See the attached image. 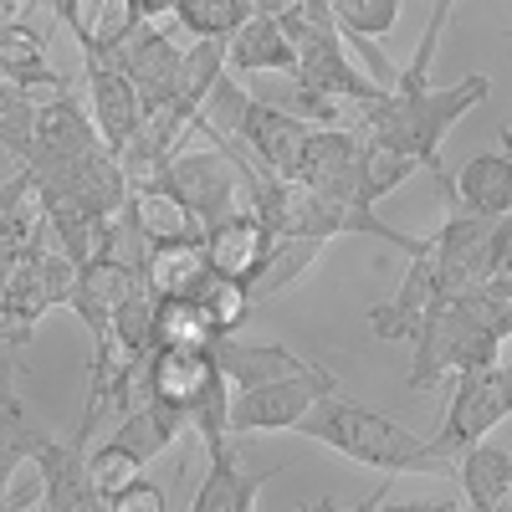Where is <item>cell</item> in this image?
Here are the masks:
<instances>
[{"mask_svg": "<svg viewBox=\"0 0 512 512\" xmlns=\"http://www.w3.org/2000/svg\"><path fill=\"white\" fill-rule=\"evenodd\" d=\"M410 344H415V364H410L415 390H441V379H451L456 369L507 354V344H512V277H507V267L477 287L446 297V303H436L415 323Z\"/></svg>", "mask_w": 512, "mask_h": 512, "instance_id": "1", "label": "cell"}, {"mask_svg": "<svg viewBox=\"0 0 512 512\" xmlns=\"http://www.w3.org/2000/svg\"><path fill=\"white\" fill-rule=\"evenodd\" d=\"M297 436L349 456V461L369 466V472H379V477H441L446 472L441 456L425 446V436H415L410 425L349 400L344 390L318 395L313 410L297 420Z\"/></svg>", "mask_w": 512, "mask_h": 512, "instance_id": "2", "label": "cell"}, {"mask_svg": "<svg viewBox=\"0 0 512 512\" xmlns=\"http://www.w3.org/2000/svg\"><path fill=\"white\" fill-rule=\"evenodd\" d=\"M72 262L47 241L16 256V267L0 282V364H21V349L31 344L36 323L52 308H67L72 292Z\"/></svg>", "mask_w": 512, "mask_h": 512, "instance_id": "3", "label": "cell"}, {"mask_svg": "<svg viewBox=\"0 0 512 512\" xmlns=\"http://www.w3.org/2000/svg\"><path fill=\"white\" fill-rule=\"evenodd\" d=\"M451 379L456 384H451L446 415L436 425V436H425V446L441 456L446 472H451V456L461 446L482 441L487 431H497V425L512 415V359L497 354V359H482V364H466Z\"/></svg>", "mask_w": 512, "mask_h": 512, "instance_id": "4", "label": "cell"}, {"mask_svg": "<svg viewBox=\"0 0 512 512\" xmlns=\"http://www.w3.org/2000/svg\"><path fill=\"white\" fill-rule=\"evenodd\" d=\"M338 390V379L308 359L297 364L277 379H262L251 384V390H231V410H226V425L231 436H277V431H297V420H303L313 410L318 395Z\"/></svg>", "mask_w": 512, "mask_h": 512, "instance_id": "5", "label": "cell"}, {"mask_svg": "<svg viewBox=\"0 0 512 512\" xmlns=\"http://www.w3.org/2000/svg\"><path fill=\"white\" fill-rule=\"evenodd\" d=\"M180 41L169 36L159 21H139L134 31H128L118 47L108 52V62L128 77V88L139 93L144 113L164 108L169 98H175V82H180Z\"/></svg>", "mask_w": 512, "mask_h": 512, "instance_id": "6", "label": "cell"}, {"mask_svg": "<svg viewBox=\"0 0 512 512\" xmlns=\"http://www.w3.org/2000/svg\"><path fill=\"white\" fill-rule=\"evenodd\" d=\"M292 180H303L333 205H369L359 195V134L354 128H308V144L292 164Z\"/></svg>", "mask_w": 512, "mask_h": 512, "instance_id": "7", "label": "cell"}, {"mask_svg": "<svg viewBox=\"0 0 512 512\" xmlns=\"http://www.w3.org/2000/svg\"><path fill=\"white\" fill-rule=\"evenodd\" d=\"M88 436L93 425L77 420L72 436H41V446L31 451V466L41 477V507L47 512H93L98 497L88 487Z\"/></svg>", "mask_w": 512, "mask_h": 512, "instance_id": "8", "label": "cell"}, {"mask_svg": "<svg viewBox=\"0 0 512 512\" xmlns=\"http://www.w3.org/2000/svg\"><path fill=\"white\" fill-rule=\"evenodd\" d=\"M308 128L313 123H303V118H292V113L246 93L241 108H236V123H231V139L256 159V169H267V175H292L297 154H303V144H308Z\"/></svg>", "mask_w": 512, "mask_h": 512, "instance_id": "9", "label": "cell"}, {"mask_svg": "<svg viewBox=\"0 0 512 512\" xmlns=\"http://www.w3.org/2000/svg\"><path fill=\"white\" fill-rule=\"evenodd\" d=\"M436 190L446 210H466V216H507L512 210V159L507 149L472 154L456 175H436Z\"/></svg>", "mask_w": 512, "mask_h": 512, "instance_id": "10", "label": "cell"}, {"mask_svg": "<svg viewBox=\"0 0 512 512\" xmlns=\"http://www.w3.org/2000/svg\"><path fill=\"white\" fill-rule=\"evenodd\" d=\"M123 226L139 236V246L154 241H200V221L190 216V205L169 190L159 175L149 180H128V200H123Z\"/></svg>", "mask_w": 512, "mask_h": 512, "instance_id": "11", "label": "cell"}, {"mask_svg": "<svg viewBox=\"0 0 512 512\" xmlns=\"http://www.w3.org/2000/svg\"><path fill=\"white\" fill-rule=\"evenodd\" d=\"M82 72H88V118L98 128V139L113 154H123V144L134 139V128L144 123V103L108 57H82Z\"/></svg>", "mask_w": 512, "mask_h": 512, "instance_id": "12", "label": "cell"}, {"mask_svg": "<svg viewBox=\"0 0 512 512\" xmlns=\"http://www.w3.org/2000/svg\"><path fill=\"white\" fill-rule=\"evenodd\" d=\"M210 466H205V482L195 487L190 507L195 512H256V502H262V487L272 482V472H246L241 466V446L236 436L216 451H205Z\"/></svg>", "mask_w": 512, "mask_h": 512, "instance_id": "13", "label": "cell"}, {"mask_svg": "<svg viewBox=\"0 0 512 512\" xmlns=\"http://www.w3.org/2000/svg\"><path fill=\"white\" fill-rule=\"evenodd\" d=\"M451 472L472 512H512V451L492 446L487 436L451 456Z\"/></svg>", "mask_w": 512, "mask_h": 512, "instance_id": "14", "label": "cell"}, {"mask_svg": "<svg viewBox=\"0 0 512 512\" xmlns=\"http://www.w3.org/2000/svg\"><path fill=\"white\" fill-rule=\"evenodd\" d=\"M52 11L72 31L82 57H108L118 41L144 21V11L134 0H52Z\"/></svg>", "mask_w": 512, "mask_h": 512, "instance_id": "15", "label": "cell"}, {"mask_svg": "<svg viewBox=\"0 0 512 512\" xmlns=\"http://www.w3.org/2000/svg\"><path fill=\"white\" fill-rule=\"evenodd\" d=\"M200 246H205L210 272L236 277V282H251V272L262 267V256H267V246H272V231L262 226V216H256V210H236V216H226V221L210 226V231L200 236Z\"/></svg>", "mask_w": 512, "mask_h": 512, "instance_id": "16", "label": "cell"}, {"mask_svg": "<svg viewBox=\"0 0 512 512\" xmlns=\"http://www.w3.org/2000/svg\"><path fill=\"white\" fill-rule=\"evenodd\" d=\"M210 277L200 241H154L139 251V287L154 297H195V287Z\"/></svg>", "mask_w": 512, "mask_h": 512, "instance_id": "17", "label": "cell"}, {"mask_svg": "<svg viewBox=\"0 0 512 512\" xmlns=\"http://www.w3.org/2000/svg\"><path fill=\"white\" fill-rule=\"evenodd\" d=\"M292 41L277 26L272 11L256 6L231 36H226V72H256V77H272V72H292Z\"/></svg>", "mask_w": 512, "mask_h": 512, "instance_id": "18", "label": "cell"}, {"mask_svg": "<svg viewBox=\"0 0 512 512\" xmlns=\"http://www.w3.org/2000/svg\"><path fill=\"white\" fill-rule=\"evenodd\" d=\"M0 72H6L11 82H21V88L36 93V98L72 88V82L47 62V41H41V31L31 21H21V16L0 21Z\"/></svg>", "mask_w": 512, "mask_h": 512, "instance_id": "19", "label": "cell"}, {"mask_svg": "<svg viewBox=\"0 0 512 512\" xmlns=\"http://www.w3.org/2000/svg\"><path fill=\"white\" fill-rule=\"evenodd\" d=\"M216 359L210 349H154L149 359V395L164 405H180L190 415V405L216 384Z\"/></svg>", "mask_w": 512, "mask_h": 512, "instance_id": "20", "label": "cell"}, {"mask_svg": "<svg viewBox=\"0 0 512 512\" xmlns=\"http://www.w3.org/2000/svg\"><path fill=\"white\" fill-rule=\"evenodd\" d=\"M210 359H216V369L226 374L231 390H251V384L277 379V374H287L297 364H308L303 354H292L287 344H246V338H236V333H216Z\"/></svg>", "mask_w": 512, "mask_h": 512, "instance_id": "21", "label": "cell"}, {"mask_svg": "<svg viewBox=\"0 0 512 512\" xmlns=\"http://www.w3.org/2000/svg\"><path fill=\"white\" fill-rule=\"evenodd\" d=\"M190 436V415L180 405H164L154 395H144L139 405H128L113 425V441H123L128 451H139L144 461H154L159 451H169L175 441Z\"/></svg>", "mask_w": 512, "mask_h": 512, "instance_id": "22", "label": "cell"}, {"mask_svg": "<svg viewBox=\"0 0 512 512\" xmlns=\"http://www.w3.org/2000/svg\"><path fill=\"white\" fill-rule=\"evenodd\" d=\"M323 246H328V241H318V236H272V246H267V256H262V267H256L251 282H246L251 303L262 308V303H272L277 292L297 287V282H303V277L318 267Z\"/></svg>", "mask_w": 512, "mask_h": 512, "instance_id": "23", "label": "cell"}, {"mask_svg": "<svg viewBox=\"0 0 512 512\" xmlns=\"http://www.w3.org/2000/svg\"><path fill=\"white\" fill-rule=\"evenodd\" d=\"M36 446H41V431L16 390V364H0V487L31 461Z\"/></svg>", "mask_w": 512, "mask_h": 512, "instance_id": "24", "label": "cell"}, {"mask_svg": "<svg viewBox=\"0 0 512 512\" xmlns=\"http://www.w3.org/2000/svg\"><path fill=\"white\" fill-rule=\"evenodd\" d=\"M216 323L195 297H159L154 303V349H210Z\"/></svg>", "mask_w": 512, "mask_h": 512, "instance_id": "25", "label": "cell"}, {"mask_svg": "<svg viewBox=\"0 0 512 512\" xmlns=\"http://www.w3.org/2000/svg\"><path fill=\"white\" fill-rule=\"evenodd\" d=\"M195 303L205 308V318H210V323H216V333H241V328L256 318V303H251L246 282L221 277V272H210V277L195 287Z\"/></svg>", "mask_w": 512, "mask_h": 512, "instance_id": "26", "label": "cell"}, {"mask_svg": "<svg viewBox=\"0 0 512 512\" xmlns=\"http://www.w3.org/2000/svg\"><path fill=\"white\" fill-rule=\"evenodd\" d=\"M144 456L139 451H128L123 441H103V446H93L88 451V487H93V497H98V507H108V497L113 492H123L134 477H144Z\"/></svg>", "mask_w": 512, "mask_h": 512, "instance_id": "27", "label": "cell"}, {"mask_svg": "<svg viewBox=\"0 0 512 512\" xmlns=\"http://www.w3.org/2000/svg\"><path fill=\"white\" fill-rule=\"evenodd\" d=\"M256 11V0H175L169 21H180V31H195V36H216L226 41L246 16Z\"/></svg>", "mask_w": 512, "mask_h": 512, "instance_id": "28", "label": "cell"}, {"mask_svg": "<svg viewBox=\"0 0 512 512\" xmlns=\"http://www.w3.org/2000/svg\"><path fill=\"white\" fill-rule=\"evenodd\" d=\"M31 123H36V93H26L21 82H11L0 72V149H6L16 164L31 149Z\"/></svg>", "mask_w": 512, "mask_h": 512, "instance_id": "29", "label": "cell"}, {"mask_svg": "<svg viewBox=\"0 0 512 512\" xmlns=\"http://www.w3.org/2000/svg\"><path fill=\"white\" fill-rule=\"evenodd\" d=\"M108 507H113V512H164V507H169V497H164V487H159V482L134 477L123 492H113V497H108Z\"/></svg>", "mask_w": 512, "mask_h": 512, "instance_id": "30", "label": "cell"}, {"mask_svg": "<svg viewBox=\"0 0 512 512\" xmlns=\"http://www.w3.org/2000/svg\"><path fill=\"white\" fill-rule=\"evenodd\" d=\"M16 11H21V0H0V21H11Z\"/></svg>", "mask_w": 512, "mask_h": 512, "instance_id": "31", "label": "cell"}, {"mask_svg": "<svg viewBox=\"0 0 512 512\" xmlns=\"http://www.w3.org/2000/svg\"><path fill=\"white\" fill-rule=\"evenodd\" d=\"M0 507H6V487H0Z\"/></svg>", "mask_w": 512, "mask_h": 512, "instance_id": "32", "label": "cell"}, {"mask_svg": "<svg viewBox=\"0 0 512 512\" xmlns=\"http://www.w3.org/2000/svg\"><path fill=\"white\" fill-rule=\"evenodd\" d=\"M446 6H456V0H446Z\"/></svg>", "mask_w": 512, "mask_h": 512, "instance_id": "33", "label": "cell"}]
</instances>
